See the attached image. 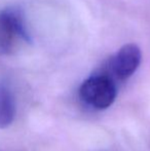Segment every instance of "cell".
I'll list each match as a JSON object with an SVG mask.
<instances>
[{
    "label": "cell",
    "instance_id": "1",
    "mask_svg": "<svg viewBox=\"0 0 150 151\" xmlns=\"http://www.w3.org/2000/svg\"><path fill=\"white\" fill-rule=\"evenodd\" d=\"M30 42V35L21 10L14 7L0 10V52L11 54Z\"/></svg>",
    "mask_w": 150,
    "mask_h": 151
},
{
    "label": "cell",
    "instance_id": "2",
    "mask_svg": "<svg viewBox=\"0 0 150 151\" xmlns=\"http://www.w3.org/2000/svg\"><path fill=\"white\" fill-rule=\"evenodd\" d=\"M116 86L108 74H97L84 80L79 88L81 100L90 107L104 110L110 107L116 98Z\"/></svg>",
    "mask_w": 150,
    "mask_h": 151
},
{
    "label": "cell",
    "instance_id": "3",
    "mask_svg": "<svg viewBox=\"0 0 150 151\" xmlns=\"http://www.w3.org/2000/svg\"><path fill=\"white\" fill-rule=\"evenodd\" d=\"M142 54L138 45L128 43L123 45L110 59L108 68L112 76L119 80L130 78L140 66Z\"/></svg>",
    "mask_w": 150,
    "mask_h": 151
},
{
    "label": "cell",
    "instance_id": "4",
    "mask_svg": "<svg viewBox=\"0 0 150 151\" xmlns=\"http://www.w3.org/2000/svg\"><path fill=\"white\" fill-rule=\"evenodd\" d=\"M16 116V101L11 91L0 83V129H6L14 122Z\"/></svg>",
    "mask_w": 150,
    "mask_h": 151
}]
</instances>
